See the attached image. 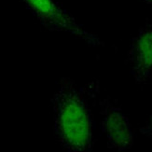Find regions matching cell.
I'll return each instance as SVG.
<instances>
[{"label":"cell","instance_id":"1","mask_svg":"<svg viewBox=\"0 0 152 152\" xmlns=\"http://www.w3.org/2000/svg\"><path fill=\"white\" fill-rule=\"evenodd\" d=\"M96 87L79 88L70 77H63L51 99L53 130L57 142L68 152L94 149V116L89 96Z\"/></svg>","mask_w":152,"mask_h":152},{"label":"cell","instance_id":"2","mask_svg":"<svg viewBox=\"0 0 152 152\" xmlns=\"http://www.w3.org/2000/svg\"><path fill=\"white\" fill-rule=\"evenodd\" d=\"M31 14L43 27L50 31L64 32L91 46L104 45L95 35L78 24L68 11L56 0H21Z\"/></svg>","mask_w":152,"mask_h":152},{"label":"cell","instance_id":"3","mask_svg":"<svg viewBox=\"0 0 152 152\" xmlns=\"http://www.w3.org/2000/svg\"><path fill=\"white\" fill-rule=\"evenodd\" d=\"M99 105L101 128L107 136V148L118 151L130 149L134 146V138L129 118L109 97L100 99Z\"/></svg>","mask_w":152,"mask_h":152},{"label":"cell","instance_id":"4","mask_svg":"<svg viewBox=\"0 0 152 152\" xmlns=\"http://www.w3.org/2000/svg\"><path fill=\"white\" fill-rule=\"evenodd\" d=\"M126 64L137 84L148 82L152 75V23H145L132 39Z\"/></svg>","mask_w":152,"mask_h":152},{"label":"cell","instance_id":"5","mask_svg":"<svg viewBox=\"0 0 152 152\" xmlns=\"http://www.w3.org/2000/svg\"><path fill=\"white\" fill-rule=\"evenodd\" d=\"M139 131L143 135H146L149 139L152 140V113L150 114L146 125H144L143 127H141Z\"/></svg>","mask_w":152,"mask_h":152},{"label":"cell","instance_id":"6","mask_svg":"<svg viewBox=\"0 0 152 152\" xmlns=\"http://www.w3.org/2000/svg\"><path fill=\"white\" fill-rule=\"evenodd\" d=\"M141 1H143L144 3H146V4H148V5L152 7V0H141Z\"/></svg>","mask_w":152,"mask_h":152}]
</instances>
